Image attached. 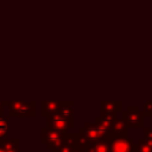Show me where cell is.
<instances>
[{"mask_svg": "<svg viewBox=\"0 0 152 152\" xmlns=\"http://www.w3.org/2000/svg\"><path fill=\"white\" fill-rule=\"evenodd\" d=\"M0 152H5V148H4L1 145H0Z\"/></svg>", "mask_w": 152, "mask_h": 152, "instance_id": "e0dca14e", "label": "cell"}, {"mask_svg": "<svg viewBox=\"0 0 152 152\" xmlns=\"http://www.w3.org/2000/svg\"><path fill=\"white\" fill-rule=\"evenodd\" d=\"M84 152H110L108 137L90 142Z\"/></svg>", "mask_w": 152, "mask_h": 152, "instance_id": "ba28073f", "label": "cell"}, {"mask_svg": "<svg viewBox=\"0 0 152 152\" xmlns=\"http://www.w3.org/2000/svg\"><path fill=\"white\" fill-rule=\"evenodd\" d=\"M122 110V101H101V114H116Z\"/></svg>", "mask_w": 152, "mask_h": 152, "instance_id": "9c48e42d", "label": "cell"}, {"mask_svg": "<svg viewBox=\"0 0 152 152\" xmlns=\"http://www.w3.org/2000/svg\"><path fill=\"white\" fill-rule=\"evenodd\" d=\"M40 133H42V138H40L42 144H44L48 150H50L51 152H57L62 147L65 133L50 129L46 126L40 129Z\"/></svg>", "mask_w": 152, "mask_h": 152, "instance_id": "7a4b0ae2", "label": "cell"}, {"mask_svg": "<svg viewBox=\"0 0 152 152\" xmlns=\"http://www.w3.org/2000/svg\"><path fill=\"white\" fill-rule=\"evenodd\" d=\"M7 106V101H0V116H4V108Z\"/></svg>", "mask_w": 152, "mask_h": 152, "instance_id": "9a60e30c", "label": "cell"}, {"mask_svg": "<svg viewBox=\"0 0 152 152\" xmlns=\"http://www.w3.org/2000/svg\"><path fill=\"white\" fill-rule=\"evenodd\" d=\"M65 101H55V100H49V101H42L40 102V114L44 118L51 116L53 114L59 113L62 107L64 106Z\"/></svg>", "mask_w": 152, "mask_h": 152, "instance_id": "52a82bcc", "label": "cell"}, {"mask_svg": "<svg viewBox=\"0 0 152 152\" xmlns=\"http://www.w3.org/2000/svg\"><path fill=\"white\" fill-rule=\"evenodd\" d=\"M121 118L126 121L128 127L142 128L144 127V113L139 110L137 106H129L125 112H122Z\"/></svg>", "mask_w": 152, "mask_h": 152, "instance_id": "8992f818", "label": "cell"}, {"mask_svg": "<svg viewBox=\"0 0 152 152\" xmlns=\"http://www.w3.org/2000/svg\"><path fill=\"white\" fill-rule=\"evenodd\" d=\"M141 139L152 148V128L145 127L144 128V137Z\"/></svg>", "mask_w": 152, "mask_h": 152, "instance_id": "7c38bea8", "label": "cell"}, {"mask_svg": "<svg viewBox=\"0 0 152 152\" xmlns=\"http://www.w3.org/2000/svg\"><path fill=\"white\" fill-rule=\"evenodd\" d=\"M80 133H82L89 142H93V141H96V140H100L102 138H106L110 134V131L97 125V124H90V122H87L83 127H81L78 129Z\"/></svg>", "mask_w": 152, "mask_h": 152, "instance_id": "5b68a950", "label": "cell"}, {"mask_svg": "<svg viewBox=\"0 0 152 152\" xmlns=\"http://www.w3.org/2000/svg\"><path fill=\"white\" fill-rule=\"evenodd\" d=\"M8 128H10L8 119L5 118V116H0V139H5V138H7Z\"/></svg>", "mask_w": 152, "mask_h": 152, "instance_id": "8fae6325", "label": "cell"}, {"mask_svg": "<svg viewBox=\"0 0 152 152\" xmlns=\"http://www.w3.org/2000/svg\"><path fill=\"white\" fill-rule=\"evenodd\" d=\"M138 152H152V148L142 139H140L138 144Z\"/></svg>", "mask_w": 152, "mask_h": 152, "instance_id": "4fadbf2b", "label": "cell"}, {"mask_svg": "<svg viewBox=\"0 0 152 152\" xmlns=\"http://www.w3.org/2000/svg\"><path fill=\"white\" fill-rule=\"evenodd\" d=\"M8 118H34L37 114L36 101H7Z\"/></svg>", "mask_w": 152, "mask_h": 152, "instance_id": "6da1fadb", "label": "cell"}, {"mask_svg": "<svg viewBox=\"0 0 152 152\" xmlns=\"http://www.w3.org/2000/svg\"><path fill=\"white\" fill-rule=\"evenodd\" d=\"M110 152H138V144H133V141L125 135L109 134L108 135Z\"/></svg>", "mask_w": 152, "mask_h": 152, "instance_id": "3957f363", "label": "cell"}, {"mask_svg": "<svg viewBox=\"0 0 152 152\" xmlns=\"http://www.w3.org/2000/svg\"><path fill=\"white\" fill-rule=\"evenodd\" d=\"M72 152H84V151H83V150H81V148H77V147H76V148H74V150H72Z\"/></svg>", "mask_w": 152, "mask_h": 152, "instance_id": "2e32d148", "label": "cell"}, {"mask_svg": "<svg viewBox=\"0 0 152 152\" xmlns=\"http://www.w3.org/2000/svg\"><path fill=\"white\" fill-rule=\"evenodd\" d=\"M74 126V118H66L61 113L53 114L46 118V127L62 133H68V131Z\"/></svg>", "mask_w": 152, "mask_h": 152, "instance_id": "277c9868", "label": "cell"}, {"mask_svg": "<svg viewBox=\"0 0 152 152\" xmlns=\"http://www.w3.org/2000/svg\"><path fill=\"white\" fill-rule=\"evenodd\" d=\"M127 131H128V126L122 118L116 119L113 122V126L110 128V133L116 134V135H125V134H127Z\"/></svg>", "mask_w": 152, "mask_h": 152, "instance_id": "30bf717a", "label": "cell"}, {"mask_svg": "<svg viewBox=\"0 0 152 152\" xmlns=\"http://www.w3.org/2000/svg\"><path fill=\"white\" fill-rule=\"evenodd\" d=\"M142 113L144 116H152V101H145Z\"/></svg>", "mask_w": 152, "mask_h": 152, "instance_id": "5bb4252c", "label": "cell"}]
</instances>
